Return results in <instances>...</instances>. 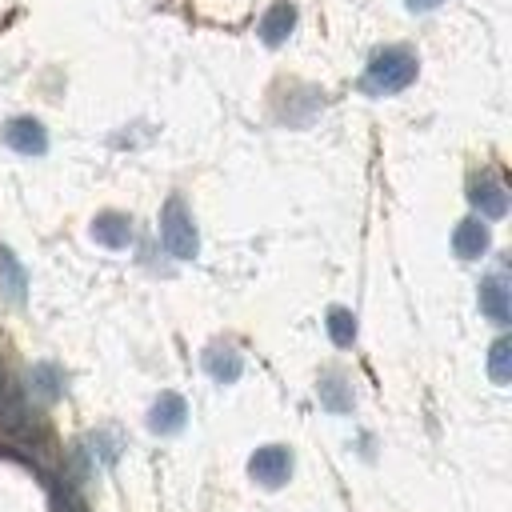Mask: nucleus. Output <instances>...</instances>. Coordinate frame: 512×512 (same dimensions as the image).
Wrapping results in <instances>:
<instances>
[{"instance_id":"nucleus-1","label":"nucleus","mask_w":512,"mask_h":512,"mask_svg":"<svg viewBox=\"0 0 512 512\" xmlns=\"http://www.w3.org/2000/svg\"><path fill=\"white\" fill-rule=\"evenodd\" d=\"M412 80H416V56L408 48H384L368 60L360 88L372 96H392V92H404Z\"/></svg>"},{"instance_id":"nucleus-2","label":"nucleus","mask_w":512,"mask_h":512,"mask_svg":"<svg viewBox=\"0 0 512 512\" xmlns=\"http://www.w3.org/2000/svg\"><path fill=\"white\" fill-rule=\"evenodd\" d=\"M160 240H164L168 256H176V260H192V256L200 252L196 220H192V212L184 208L180 196H168V200H164V212H160Z\"/></svg>"},{"instance_id":"nucleus-3","label":"nucleus","mask_w":512,"mask_h":512,"mask_svg":"<svg viewBox=\"0 0 512 512\" xmlns=\"http://www.w3.org/2000/svg\"><path fill=\"white\" fill-rule=\"evenodd\" d=\"M0 432L4 436H16V440H32L40 432V420L32 416L24 392L12 384L8 372H0Z\"/></svg>"},{"instance_id":"nucleus-4","label":"nucleus","mask_w":512,"mask_h":512,"mask_svg":"<svg viewBox=\"0 0 512 512\" xmlns=\"http://www.w3.org/2000/svg\"><path fill=\"white\" fill-rule=\"evenodd\" d=\"M248 472H252V480H260L264 488H280V484L288 480V472H292V452L280 448V444H264V448L252 452Z\"/></svg>"},{"instance_id":"nucleus-5","label":"nucleus","mask_w":512,"mask_h":512,"mask_svg":"<svg viewBox=\"0 0 512 512\" xmlns=\"http://www.w3.org/2000/svg\"><path fill=\"white\" fill-rule=\"evenodd\" d=\"M4 144H8L12 152H24V156H44V152H48V132H44L40 120L16 116V120L4 124Z\"/></svg>"},{"instance_id":"nucleus-6","label":"nucleus","mask_w":512,"mask_h":512,"mask_svg":"<svg viewBox=\"0 0 512 512\" xmlns=\"http://www.w3.org/2000/svg\"><path fill=\"white\" fill-rule=\"evenodd\" d=\"M184 420H188V404H184V396H176V392H160V400H156L152 412H148V428H152L156 436H172V432L184 428Z\"/></svg>"},{"instance_id":"nucleus-7","label":"nucleus","mask_w":512,"mask_h":512,"mask_svg":"<svg viewBox=\"0 0 512 512\" xmlns=\"http://www.w3.org/2000/svg\"><path fill=\"white\" fill-rule=\"evenodd\" d=\"M468 200H472V208H476L480 216H488V220H500V216L508 212V192H504V184H500L496 176H480V180H472Z\"/></svg>"},{"instance_id":"nucleus-8","label":"nucleus","mask_w":512,"mask_h":512,"mask_svg":"<svg viewBox=\"0 0 512 512\" xmlns=\"http://www.w3.org/2000/svg\"><path fill=\"white\" fill-rule=\"evenodd\" d=\"M488 244H492V232H488V224L484 220H460L456 224V232H452V252L460 256V260H480L484 252H488Z\"/></svg>"},{"instance_id":"nucleus-9","label":"nucleus","mask_w":512,"mask_h":512,"mask_svg":"<svg viewBox=\"0 0 512 512\" xmlns=\"http://www.w3.org/2000/svg\"><path fill=\"white\" fill-rule=\"evenodd\" d=\"M480 312L492 320V324H508L512 320V300H508V284L504 276H488L480 280Z\"/></svg>"},{"instance_id":"nucleus-10","label":"nucleus","mask_w":512,"mask_h":512,"mask_svg":"<svg viewBox=\"0 0 512 512\" xmlns=\"http://www.w3.org/2000/svg\"><path fill=\"white\" fill-rule=\"evenodd\" d=\"M292 28H296V4L276 0V4L264 12V20H260V40L276 48V44H284V40L292 36Z\"/></svg>"},{"instance_id":"nucleus-11","label":"nucleus","mask_w":512,"mask_h":512,"mask_svg":"<svg viewBox=\"0 0 512 512\" xmlns=\"http://www.w3.org/2000/svg\"><path fill=\"white\" fill-rule=\"evenodd\" d=\"M92 240L104 248H128L132 244V220L124 212H100L92 220Z\"/></svg>"},{"instance_id":"nucleus-12","label":"nucleus","mask_w":512,"mask_h":512,"mask_svg":"<svg viewBox=\"0 0 512 512\" xmlns=\"http://www.w3.org/2000/svg\"><path fill=\"white\" fill-rule=\"evenodd\" d=\"M204 368H208V376H212L216 384H236V380H240V372H244V360H240V352H236V348L216 344V348H208V352H204Z\"/></svg>"},{"instance_id":"nucleus-13","label":"nucleus","mask_w":512,"mask_h":512,"mask_svg":"<svg viewBox=\"0 0 512 512\" xmlns=\"http://www.w3.org/2000/svg\"><path fill=\"white\" fill-rule=\"evenodd\" d=\"M0 288H4V296L12 304H20L24 292H28V272H24V264L8 248H0Z\"/></svg>"},{"instance_id":"nucleus-14","label":"nucleus","mask_w":512,"mask_h":512,"mask_svg":"<svg viewBox=\"0 0 512 512\" xmlns=\"http://www.w3.org/2000/svg\"><path fill=\"white\" fill-rule=\"evenodd\" d=\"M488 376H492V384H508L512 380V340L508 336H500L492 348H488Z\"/></svg>"},{"instance_id":"nucleus-15","label":"nucleus","mask_w":512,"mask_h":512,"mask_svg":"<svg viewBox=\"0 0 512 512\" xmlns=\"http://www.w3.org/2000/svg\"><path fill=\"white\" fill-rule=\"evenodd\" d=\"M324 324H328V336H332L336 348H348V344L356 340V316H352L348 308H340V304L328 308V320H324Z\"/></svg>"},{"instance_id":"nucleus-16","label":"nucleus","mask_w":512,"mask_h":512,"mask_svg":"<svg viewBox=\"0 0 512 512\" xmlns=\"http://www.w3.org/2000/svg\"><path fill=\"white\" fill-rule=\"evenodd\" d=\"M320 404L332 408V412H348V408H352L348 384H344L340 376H324V380H320Z\"/></svg>"},{"instance_id":"nucleus-17","label":"nucleus","mask_w":512,"mask_h":512,"mask_svg":"<svg viewBox=\"0 0 512 512\" xmlns=\"http://www.w3.org/2000/svg\"><path fill=\"white\" fill-rule=\"evenodd\" d=\"M32 388L44 396V400H56L64 388H60V372L52 368V364H36L32 368Z\"/></svg>"},{"instance_id":"nucleus-18","label":"nucleus","mask_w":512,"mask_h":512,"mask_svg":"<svg viewBox=\"0 0 512 512\" xmlns=\"http://www.w3.org/2000/svg\"><path fill=\"white\" fill-rule=\"evenodd\" d=\"M404 4H408L412 12H432V8H440L444 0H404Z\"/></svg>"}]
</instances>
